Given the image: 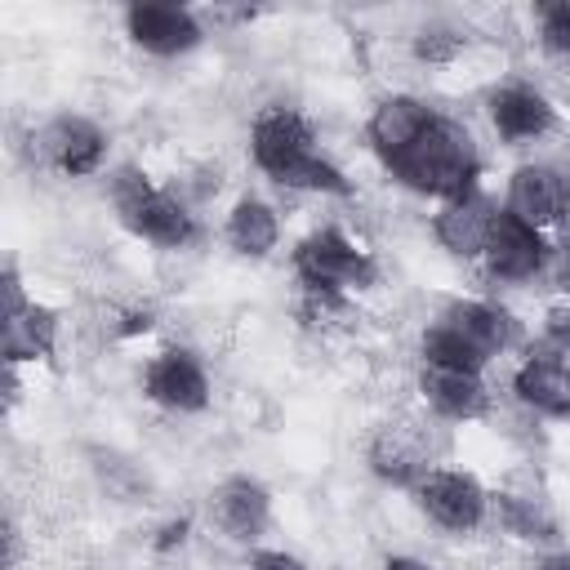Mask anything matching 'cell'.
<instances>
[{
    "instance_id": "obj_26",
    "label": "cell",
    "mask_w": 570,
    "mask_h": 570,
    "mask_svg": "<svg viewBox=\"0 0 570 570\" xmlns=\"http://www.w3.org/2000/svg\"><path fill=\"white\" fill-rule=\"evenodd\" d=\"M245 570H307V561H298L294 552H281V548H254Z\"/></svg>"
},
{
    "instance_id": "obj_33",
    "label": "cell",
    "mask_w": 570,
    "mask_h": 570,
    "mask_svg": "<svg viewBox=\"0 0 570 570\" xmlns=\"http://www.w3.org/2000/svg\"><path fill=\"white\" fill-rule=\"evenodd\" d=\"M566 289H570V272H566Z\"/></svg>"
},
{
    "instance_id": "obj_16",
    "label": "cell",
    "mask_w": 570,
    "mask_h": 570,
    "mask_svg": "<svg viewBox=\"0 0 570 570\" xmlns=\"http://www.w3.org/2000/svg\"><path fill=\"white\" fill-rule=\"evenodd\" d=\"M419 396L428 401L432 414L450 423H468L490 410V392L481 374H459V370H436V365L419 370Z\"/></svg>"
},
{
    "instance_id": "obj_25",
    "label": "cell",
    "mask_w": 570,
    "mask_h": 570,
    "mask_svg": "<svg viewBox=\"0 0 570 570\" xmlns=\"http://www.w3.org/2000/svg\"><path fill=\"white\" fill-rule=\"evenodd\" d=\"M0 289H4V321H13V316H22V312L31 307V298H27V289H22V276H18V263H13V258L4 263V276H0Z\"/></svg>"
},
{
    "instance_id": "obj_20",
    "label": "cell",
    "mask_w": 570,
    "mask_h": 570,
    "mask_svg": "<svg viewBox=\"0 0 570 570\" xmlns=\"http://www.w3.org/2000/svg\"><path fill=\"white\" fill-rule=\"evenodd\" d=\"M419 352H423V365H436V370H459V374H481L490 365V356L468 343L459 330H450L445 321H432L423 334H419Z\"/></svg>"
},
{
    "instance_id": "obj_3",
    "label": "cell",
    "mask_w": 570,
    "mask_h": 570,
    "mask_svg": "<svg viewBox=\"0 0 570 570\" xmlns=\"http://www.w3.org/2000/svg\"><path fill=\"white\" fill-rule=\"evenodd\" d=\"M294 276L307 294H343V289H370L379 267L370 249H361L343 227H316L294 245Z\"/></svg>"
},
{
    "instance_id": "obj_9",
    "label": "cell",
    "mask_w": 570,
    "mask_h": 570,
    "mask_svg": "<svg viewBox=\"0 0 570 570\" xmlns=\"http://www.w3.org/2000/svg\"><path fill=\"white\" fill-rule=\"evenodd\" d=\"M209 517L214 525L236 543H258L272 525V490L258 476H227L209 490Z\"/></svg>"
},
{
    "instance_id": "obj_31",
    "label": "cell",
    "mask_w": 570,
    "mask_h": 570,
    "mask_svg": "<svg viewBox=\"0 0 570 570\" xmlns=\"http://www.w3.org/2000/svg\"><path fill=\"white\" fill-rule=\"evenodd\" d=\"M534 570H570V552H548Z\"/></svg>"
},
{
    "instance_id": "obj_4",
    "label": "cell",
    "mask_w": 570,
    "mask_h": 570,
    "mask_svg": "<svg viewBox=\"0 0 570 570\" xmlns=\"http://www.w3.org/2000/svg\"><path fill=\"white\" fill-rule=\"evenodd\" d=\"M419 512L441 525L445 534H472L481 530L485 512H490V494L485 485L472 476V472H459V468H428L414 485H410Z\"/></svg>"
},
{
    "instance_id": "obj_13",
    "label": "cell",
    "mask_w": 570,
    "mask_h": 570,
    "mask_svg": "<svg viewBox=\"0 0 570 570\" xmlns=\"http://www.w3.org/2000/svg\"><path fill=\"white\" fill-rule=\"evenodd\" d=\"M512 392L543 419H570V361L561 352H530L512 374Z\"/></svg>"
},
{
    "instance_id": "obj_2",
    "label": "cell",
    "mask_w": 570,
    "mask_h": 570,
    "mask_svg": "<svg viewBox=\"0 0 570 570\" xmlns=\"http://www.w3.org/2000/svg\"><path fill=\"white\" fill-rule=\"evenodd\" d=\"M107 191H111L116 218H120L138 240H147V245H156V249H187V245L196 240V218H191V209H187L178 196L151 187L138 165H120V169L111 174Z\"/></svg>"
},
{
    "instance_id": "obj_15",
    "label": "cell",
    "mask_w": 570,
    "mask_h": 570,
    "mask_svg": "<svg viewBox=\"0 0 570 570\" xmlns=\"http://www.w3.org/2000/svg\"><path fill=\"white\" fill-rule=\"evenodd\" d=\"M432 120H436V111H432L423 98H414V94H387V98L370 111V120H365V138H370L374 156L387 165V160L401 156V151H405Z\"/></svg>"
},
{
    "instance_id": "obj_10",
    "label": "cell",
    "mask_w": 570,
    "mask_h": 570,
    "mask_svg": "<svg viewBox=\"0 0 570 570\" xmlns=\"http://www.w3.org/2000/svg\"><path fill=\"white\" fill-rule=\"evenodd\" d=\"M481 258H485V272L494 281H534L543 272V263H548V245H543V232L525 227L521 218H512L499 205Z\"/></svg>"
},
{
    "instance_id": "obj_18",
    "label": "cell",
    "mask_w": 570,
    "mask_h": 570,
    "mask_svg": "<svg viewBox=\"0 0 570 570\" xmlns=\"http://www.w3.org/2000/svg\"><path fill=\"white\" fill-rule=\"evenodd\" d=\"M58 330H62V316L31 298V307L22 316L4 321V365L13 370L18 361H53L58 356Z\"/></svg>"
},
{
    "instance_id": "obj_7",
    "label": "cell",
    "mask_w": 570,
    "mask_h": 570,
    "mask_svg": "<svg viewBox=\"0 0 570 570\" xmlns=\"http://www.w3.org/2000/svg\"><path fill=\"white\" fill-rule=\"evenodd\" d=\"M142 396L174 414H200L214 396L209 370L191 347H165L142 365Z\"/></svg>"
},
{
    "instance_id": "obj_30",
    "label": "cell",
    "mask_w": 570,
    "mask_h": 570,
    "mask_svg": "<svg viewBox=\"0 0 570 570\" xmlns=\"http://www.w3.org/2000/svg\"><path fill=\"white\" fill-rule=\"evenodd\" d=\"M383 570H436V566H428V561H419V557L396 552V557H387V561H383Z\"/></svg>"
},
{
    "instance_id": "obj_12",
    "label": "cell",
    "mask_w": 570,
    "mask_h": 570,
    "mask_svg": "<svg viewBox=\"0 0 570 570\" xmlns=\"http://www.w3.org/2000/svg\"><path fill=\"white\" fill-rule=\"evenodd\" d=\"M566 196H570V183L552 169V165H521L512 169L508 178V200L503 209L512 218H521L525 227L543 232V227H557L561 209H566Z\"/></svg>"
},
{
    "instance_id": "obj_6",
    "label": "cell",
    "mask_w": 570,
    "mask_h": 570,
    "mask_svg": "<svg viewBox=\"0 0 570 570\" xmlns=\"http://www.w3.org/2000/svg\"><path fill=\"white\" fill-rule=\"evenodd\" d=\"M31 156L67 178H89L107 160V129L89 116H53L31 134Z\"/></svg>"
},
{
    "instance_id": "obj_5",
    "label": "cell",
    "mask_w": 570,
    "mask_h": 570,
    "mask_svg": "<svg viewBox=\"0 0 570 570\" xmlns=\"http://www.w3.org/2000/svg\"><path fill=\"white\" fill-rule=\"evenodd\" d=\"M249 156L281 187L307 156H316V129L294 107H263L249 125Z\"/></svg>"
},
{
    "instance_id": "obj_23",
    "label": "cell",
    "mask_w": 570,
    "mask_h": 570,
    "mask_svg": "<svg viewBox=\"0 0 570 570\" xmlns=\"http://www.w3.org/2000/svg\"><path fill=\"white\" fill-rule=\"evenodd\" d=\"M539 40L552 58L570 62V0L539 4Z\"/></svg>"
},
{
    "instance_id": "obj_24",
    "label": "cell",
    "mask_w": 570,
    "mask_h": 570,
    "mask_svg": "<svg viewBox=\"0 0 570 570\" xmlns=\"http://www.w3.org/2000/svg\"><path fill=\"white\" fill-rule=\"evenodd\" d=\"M463 45H468V36H459L454 27H423L414 36V58L419 62H450V58H459Z\"/></svg>"
},
{
    "instance_id": "obj_11",
    "label": "cell",
    "mask_w": 570,
    "mask_h": 570,
    "mask_svg": "<svg viewBox=\"0 0 570 570\" xmlns=\"http://www.w3.org/2000/svg\"><path fill=\"white\" fill-rule=\"evenodd\" d=\"M499 205L485 196V191H468V196H454L445 200L436 214H432V236L445 254L454 258H481L485 254V240H490V223H494Z\"/></svg>"
},
{
    "instance_id": "obj_21",
    "label": "cell",
    "mask_w": 570,
    "mask_h": 570,
    "mask_svg": "<svg viewBox=\"0 0 570 570\" xmlns=\"http://www.w3.org/2000/svg\"><path fill=\"white\" fill-rule=\"evenodd\" d=\"M490 503L499 508V521H503V530L508 534H517V539H539V543H548V539H557V517L543 508V499H534V494H490Z\"/></svg>"
},
{
    "instance_id": "obj_19",
    "label": "cell",
    "mask_w": 570,
    "mask_h": 570,
    "mask_svg": "<svg viewBox=\"0 0 570 570\" xmlns=\"http://www.w3.org/2000/svg\"><path fill=\"white\" fill-rule=\"evenodd\" d=\"M223 236H227V245H232L240 258H267V254L276 249V240H281V218H276V209H272L267 200L240 196V200L232 205V214H227Z\"/></svg>"
},
{
    "instance_id": "obj_29",
    "label": "cell",
    "mask_w": 570,
    "mask_h": 570,
    "mask_svg": "<svg viewBox=\"0 0 570 570\" xmlns=\"http://www.w3.org/2000/svg\"><path fill=\"white\" fill-rule=\"evenodd\" d=\"M147 330H151V312H129L116 334H147Z\"/></svg>"
},
{
    "instance_id": "obj_28",
    "label": "cell",
    "mask_w": 570,
    "mask_h": 570,
    "mask_svg": "<svg viewBox=\"0 0 570 570\" xmlns=\"http://www.w3.org/2000/svg\"><path fill=\"white\" fill-rule=\"evenodd\" d=\"M187 530H191V521H187V517H178V521H165V525L156 530V539H151V548H156V552H169V548H183V543H187Z\"/></svg>"
},
{
    "instance_id": "obj_27",
    "label": "cell",
    "mask_w": 570,
    "mask_h": 570,
    "mask_svg": "<svg viewBox=\"0 0 570 570\" xmlns=\"http://www.w3.org/2000/svg\"><path fill=\"white\" fill-rule=\"evenodd\" d=\"M548 343H552V352H561L570 361V307L548 312Z\"/></svg>"
},
{
    "instance_id": "obj_17",
    "label": "cell",
    "mask_w": 570,
    "mask_h": 570,
    "mask_svg": "<svg viewBox=\"0 0 570 570\" xmlns=\"http://www.w3.org/2000/svg\"><path fill=\"white\" fill-rule=\"evenodd\" d=\"M436 321H445L450 330H459V334H463L468 343H476L490 361L503 356V352L517 343L512 316H508L503 307H494V303H481V298H450Z\"/></svg>"
},
{
    "instance_id": "obj_1",
    "label": "cell",
    "mask_w": 570,
    "mask_h": 570,
    "mask_svg": "<svg viewBox=\"0 0 570 570\" xmlns=\"http://www.w3.org/2000/svg\"><path fill=\"white\" fill-rule=\"evenodd\" d=\"M401 187L419 191V196H432V200H454V196H468L476 191V174H481V156H476V142L468 134V125H459L454 116H441L401 151L383 165Z\"/></svg>"
},
{
    "instance_id": "obj_8",
    "label": "cell",
    "mask_w": 570,
    "mask_h": 570,
    "mask_svg": "<svg viewBox=\"0 0 570 570\" xmlns=\"http://www.w3.org/2000/svg\"><path fill=\"white\" fill-rule=\"evenodd\" d=\"M125 36L156 58H178L191 53L205 40V27L191 9L183 4H160V0H134L125 4Z\"/></svg>"
},
{
    "instance_id": "obj_32",
    "label": "cell",
    "mask_w": 570,
    "mask_h": 570,
    "mask_svg": "<svg viewBox=\"0 0 570 570\" xmlns=\"http://www.w3.org/2000/svg\"><path fill=\"white\" fill-rule=\"evenodd\" d=\"M557 232H561V245L570 249V196H566V209H561V218H557Z\"/></svg>"
},
{
    "instance_id": "obj_14",
    "label": "cell",
    "mask_w": 570,
    "mask_h": 570,
    "mask_svg": "<svg viewBox=\"0 0 570 570\" xmlns=\"http://www.w3.org/2000/svg\"><path fill=\"white\" fill-rule=\"evenodd\" d=\"M485 111L503 142H534L557 125V107L530 85H499L485 98Z\"/></svg>"
},
{
    "instance_id": "obj_22",
    "label": "cell",
    "mask_w": 570,
    "mask_h": 570,
    "mask_svg": "<svg viewBox=\"0 0 570 570\" xmlns=\"http://www.w3.org/2000/svg\"><path fill=\"white\" fill-rule=\"evenodd\" d=\"M370 468H374V476H383V481H392V485H405V490L428 472L423 454L410 450L392 428H383V432L374 436V445H370Z\"/></svg>"
}]
</instances>
